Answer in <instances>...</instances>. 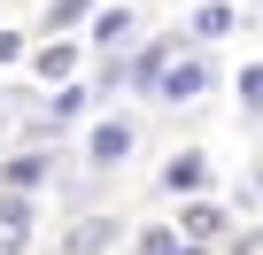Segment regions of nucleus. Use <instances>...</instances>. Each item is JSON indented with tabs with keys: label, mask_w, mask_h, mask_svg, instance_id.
I'll return each instance as SVG.
<instances>
[{
	"label": "nucleus",
	"mask_w": 263,
	"mask_h": 255,
	"mask_svg": "<svg viewBox=\"0 0 263 255\" xmlns=\"http://www.w3.org/2000/svg\"><path fill=\"white\" fill-rule=\"evenodd\" d=\"M124 147H132V132H124V124H101V132H93V155H101V163H116Z\"/></svg>",
	"instance_id": "f257e3e1"
},
{
	"label": "nucleus",
	"mask_w": 263,
	"mask_h": 255,
	"mask_svg": "<svg viewBox=\"0 0 263 255\" xmlns=\"http://www.w3.org/2000/svg\"><path fill=\"white\" fill-rule=\"evenodd\" d=\"M201 85H209V70H178V77H171V85H163V93H171V101H194V93H201Z\"/></svg>",
	"instance_id": "f03ea898"
},
{
	"label": "nucleus",
	"mask_w": 263,
	"mask_h": 255,
	"mask_svg": "<svg viewBox=\"0 0 263 255\" xmlns=\"http://www.w3.org/2000/svg\"><path fill=\"white\" fill-rule=\"evenodd\" d=\"M124 31H132V16H124V8H108V16H101V31H93V39H101V47H116V39H124Z\"/></svg>",
	"instance_id": "7ed1b4c3"
},
{
	"label": "nucleus",
	"mask_w": 263,
	"mask_h": 255,
	"mask_svg": "<svg viewBox=\"0 0 263 255\" xmlns=\"http://www.w3.org/2000/svg\"><path fill=\"white\" fill-rule=\"evenodd\" d=\"M194 24H201V39H217V31H232V8H201Z\"/></svg>",
	"instance_id": "20e7f679"
},
{
	"label": "nucleus",
	"mask_w": 263,
	"mask_h": 255,
	"mask_svg": "<svg viewBox=\"0 0 263 255\" xmlns=\"http://www.w3.org/2000/svg\"><path fill=\"white\" fill-rule=\"evenodd\" d=\"M248 101H255V108H263V70H248Z\"/></svg>",
	"instance_id": "39448f33"
}]
</instances>
